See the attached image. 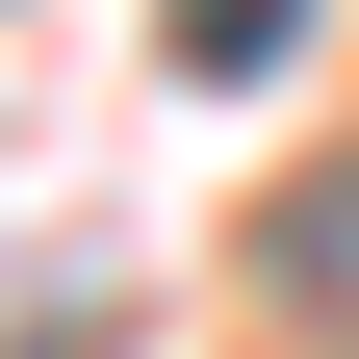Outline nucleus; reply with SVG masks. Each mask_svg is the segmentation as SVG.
<instances>
[{"label":"nucleus","mask_w":359,"mask_h":359,"mask_svg":"<svg viewBox=\"0 0 359 359\" xmlns=\"http://www.w3.org/2000/svg\"><path fill=\"white\" fill-rule=\"evenodd\" d=\"M308 257H359V180H334V205H308Z\"/></svg>","instance_id":"1"}]
</instances>
